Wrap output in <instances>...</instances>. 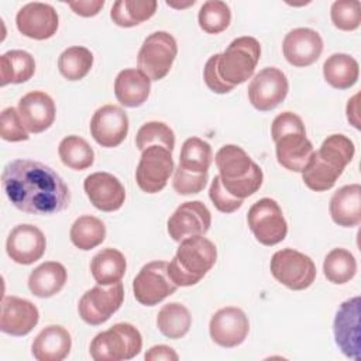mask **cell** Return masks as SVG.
Returning a JSON list of instances; mask_svg holds the SVG:
<instances>
[{
  "label": "cell",
  "instance_id": "6da1fadb",
  "mask_svg": "<svg viewBox=\"0 0 361 361\" xmlns=\"http://www.w3.org/2000/svg\"><path fill=\"white\" fill-rule=\"evenodd\" d=\"M1 188L13 206L28 214H55L71 203L63 179L51 166L32 159L8 162L1 173Z\"/></svg>",
  "mask_w": 361,
  "mask_h": 361
},
{
  "label": "cell",
  "instance_id": "7a4b0ae2",
  "mask_svg": "<svg viewBox=\"0 0 361 361\" xmlns=\"http://www.w3.org/2000/svg\"><path fill=\"white\" fill-rule=\"evenodd\" d=\"M217 259L216 245L203 235L180 241L175 257L168 264V275L176 286H192L212 269Z\"/></svg>",
  "mask_w": 361,
  "mask_h": 361
},
{
  "label": "cell",
  "instance_id": "3957f363",
  "mask_svg": "<svg viewBox=\"0 0 361 361\" xmlns=\"http://www.w3.org/2000/svg\"><path fill=\"white\" fill-rule=\"evenodd\" d=\"M141 348V333L130 323H116L94 336L89 351L94 361H123L138 355Z\"/></svg>",
  "mask_w": 361,
  "mask_h": 361
},
{
  "label": "cell",
  "instance_id": "277c9868",
  "mask_svg": "<svg viewBox=\"0 0 361 361\" xmlns=\"http://www.w3.org/2000/svg\"><path fill=\"white\" fill-rule=\"evenodd\" d=\"M259 56L261 47L255 38L238 37L230 42L223 54H219V75L227 85H241L252 76Z\"/></svg>",
  "mask_w": 361,
  "mask_h": 361
},
{
  "label": "cell",
  "instance_id": "5b68a950",
  "mask_svg": "<svg viewBox=\"0 0 361 361\" xmlns=\"http://www.w3.org/2000/svg\"><path fill=\"white\" fill-rule=\"evenodd\" d=\"M176 54L175 38L166 31H155L144 39L138 51L137 66L151 80H161L169 73Z\"/></svg>",
  "mask_w": 361,
  "mask_h": 361
},
{
  "label": "cell",
  "instance_id": "8992f818",
  "mask_svg": "<svg viewBox=\"0 0 361 361\" xmlns=\"http://www.w3.org/2000/svg\"><path fill=\"white\" fill-rule=\"evenodd\" d=\"M272 276L292 290L309 288L316 278V265L313 259L293 248L276 251L271 258Z\"/></svg>",
  "mask_w": 361,
  "mask_h": 361
},
{
  "label": "cell",
  "instance_id": "52a82bcc",
  "mask_svg": "<svg viewBox=\"0 0 361 361\" xmlns=\"http://www.w3.org/2000/svg\"><path fill=\"white\" fill-rule=\"evenodd\" d=\"M247 223L257 241L262 245H275L288 234V224L282 209L271 197H262L250 207Z\"/></svg>",
  "mask_w": 361,
  "mask_h": 361
},
{
  "label": "cell",
  "instance_id": "ba28073f",
  "mask_svg": "<svg viewBox=\"0 0 361 361\" xmlns=\"http://www.w3.org/2000/svg\"><path fill=\"white\" fill-rule=\"evenodd\" d=\"M123 300L124 288L121 282L107 286L97 285L83 293L78 305V312L85 323L99 326L107 322L120 309Z\"/></svg>",
  "mask_w": 361,
  "mask_h": 361
},
{
  "label": "cell",
  "instance_id": "9c48e42d",
  "mask_svg": "<svg viewBox=\"0 0 361 361\" xmlns=\"http://www.w3.org/2000/svg\"><path fill=\"white\" fill-rule=\"evenodd\" d=\"M141 152L135 169L137 185L145 193H158L166 186L175 169L172 152L161 145H151Z\"/></svg>",
  "mask_w": 361,
  "mask_h": 361
},
{
  "label": "cell",
  "instance_id": "30bf717a",
  "mask_svg": "<svg viewBox=\"0 0 361 361\" xmlns=\"http://www.w3.org/2000/svg\"><path fill=\"white\" fill-rule=\"evenodd\" d=\"M168 275V262L152 261L145 264L133 281L134 298L144 306H155L176 290Z\"/></svg>",
  "mask_w": 361,
  "mask_h": 361
},
{
  "label": "cell",
  "instance_id": "8fae6325",
  "mask_svg": "<svg viewBox=\"0 0 361 361\" xmlns=\"http://www.w3.org/2000/svg\"><path fill=\"white\" fill-rule=\"evenodd\" d=\"M289 90L286 75L275 68L261 69L248 85L250 103L259 111H269L281 104Z\"/></svg>",
  "mask_w": 361,
  "mask_h": 361
},
{
  "label": "cell",
  "instance_id": "7c38bea8",
  "mask_svg": "<svg viewBox=\"0 0 361 361\" xmlns=\"http://www.w3.org/2000/svg\"><path fill=\"white\" fill-rule=\"evenodd\" d=\"M212 223L209 209L199 200L182 203L168 219V233L173 241L180 243L185 238L204 235Z\"/></svg>",
  "mask_w": 361,
  "mask_h": 361
},
{
  "label": "cell",
  "instance_id": "4fadbf2b",
  "mask_svg": "<svg viewBox=\"0 0 361 361\" xmlns=\"http://www.w3.org/2000/svg\"><path fill=\"white\" fill-rule=\"evenodd\" d=\"M127 113L116 104L102 106L94 111L90 120V134L93 140L104 148L120 145L127 137Z\"/></svg>",
  "mask_w": 361,
  "mask_h": 361
},
{
  "label": "cell",
  "instance_id": "5bb4252c",
  "mask_svg": "<svg viewBox=\"0 0 361 361\" xmlns=\"http://www.w3.org/2000/svg\"><path fill=\"white\" fill-rule=\"evenodd\" d=\"M334 338L341 353L360 361V298L347 299L338 307L334 317Z\"/></svg>",
  "mask_w": 361,
  "mask_h": 361
},
{
  "label": "cell",
  "instance_id": "9a60e30c",
  "mask_svg": "<svg viewBox=\"0 0 361 361\" xmlns=\"http://www.w3.org/2000/svg\"><path fill=\"white\" fill-rule=\"evenodd\" d=\"M209 331L216 344L224 348H233L247 338L250 322L241 309L227 306L212 316Z\"/></svg>",
  "mask_w": 361,
  "mask_h": 361
},
{
  "label": "cell",
  "instance_id": "2e32d148",
  "mask_svg": "<svg viewBox=\"0 0 361 361\" xmlns=\"http://www.w3.org/2000/svg\"><path fill=\"white\" fill-rule=\"evenodd\" d=\"M16 24L18 31L32 39H48L58 30L59 18L55 8L47 3H28L23 6L17 16Z\"/></svg>",
  "mask_w": 361,
  "mask_h": 361
},
{
  "label": "cell",
  "instance_id": "e0dca14e",
  "mask_svg": "<svg viewBox=\"0 0 361 361\" xmlns=\"http://www.w3.org/2000/svg\"><path fill=\"white\" fill-rule=\"evenodd\" d=\"M47 248L44 233L32 224L16 226L6 241L8 257L21 265H30L38 261Z\"/></svg>",
  "mask_w": 361,
  "mask_h": 361
},
{
  "label": "cell",
  "instance_id": "ac0fdd59",
  "mask_svg": "<svg viewBox=\"0 0 361 361\" xmlns=\"http://www.w3.org/2000/svg\"><path fill=\"white\" fill-rule=\"evenodd\" d=\"M282 51L290 65L298 68L309 66L320 58L323 39L320 34L312 28H295L285 35Z\"/></svg>",
  "mask_w": 361,
  "mask_h": 361
},
{
  "label": "cell",
  "instance_id": "d6986e66",
  "mask_svg": "<svg viewBox=\"0 0 361 361\" xmlns=\"http://www.w3.org/2000/svg\"><path fill=\"white\" fill-rule=\"evenodd\" d=\"M83 189L90 203L102 212L118 210L126 199L124 186L109 172L90 173L83 182Z\"/></svg>",
  "mask_w": 361,
  "mask_h": 361
},
{
  "label": "cell",
  "instance_id": "ffe728a7",
  "mask_svg": "<svg viewBox=\"0 0 361 361\" xmlns=\"http://www.w3.org/2000/svg\"><path fill=\"white\" fill-rule=\"evenodd\" d=\"M39 312L34 303L17 296H4L1 300L0 330L10 336H25L38 323Z\"/></svg>",
  "mask_w": 361,
  "mask_h": 361
},
{
  "label": "cell",
  "instance_id": "44dd1931",
  "mask_svg": "<svg viewBox=\"0 0 361 361\" xmlns=\"http://www.w3.org/2000/svg\"><path fill=\"white\" fill-rule=\"evenodd\" d=\"M18 114L28 133H42L55 120V103L49 94L41 90L28 92L18 102Z\"/></svg>",
  "mask_w": 361,
  "mask_h": 361
},
{
  "label": "cell",
  "instance_id": "7402d4cb",
  "mask_svg": "<svg viewBox=\"0 0 361 361\" xmlns=\"http://www.w3.org/2000/svg\"><path fill=\"white\" fill-rule=\"evenodd\" d=\"M274 142L278 164L292 172H302L314 151L306 133H288Z\"/></svg>",
  "mask_w": 361,
  "mask_h": 361
},
{
  "label": "cell",
  "instance_id": "603a6c76",
  "mask_svg": "<svg viewBox=\"0 0 361 361\" xmlns=\"http://www.w3.org/2000/svg\"><path fill=\"white\" fill-rule=\"evenodd\" d=\"M72 347L69 331L58 324L42 329L32 341L31 353L38 361H62Z\"/></svg>",
  "mask_w": 361,
  "mask_h": 361
},
{
  "label": "cell",
  "instance_id": "cb8c5ba5",
  "mask_svg": "<svg viewBox=\"0 0 361 361\" xmlns=\"http://www.w3.org/2000/svg\"><path fill=\"white\" fill-rule=\"evenodd\" d=\"M333 221L341 227H355L361 223V186L358 183L340 188L329 204Z\"/></svg>",
  "mask_w": 361,
  "mask_h": 361
},
{
  "label": "cell",
  "instance_id": "d4e9b609",
  "mask_svg": "<svg viewBox=\"0 0 361 361\" xmlns=\"http://www.w3.org/2000/svg\"><path fill=\"white\" fill-rule=\"evenodd\" d=\"M151 92V79L140 69H124L114 80L116 99L124 107H138L144 104Z\"/></svg>",
  "mask_w": 361,
  "mask_h": 361
},
{
  "label": "cell",
  "instance_id": "484cf974",
  "mask_svg": "<svg viewBox=\"0 0 361 361\" xmlns=\"http://www.w3.org/2000/svg\"><path fill=\"white\" fill-rule=\"evenodd\" d=\"M66 278V269L61 262L47 261L30 274L28 288L37 298H51L62 290Z\"/></svg>",
  "mask_w": 361,
  "mask_h": 361
},
{
  "label": "cell",
  "instance_id": "4316f807",
  "mask_svg": "<svg viewBox=\"0 0 361 361\" xmlns=\"http://www.w3.org/2000/svg\"><path fill=\"white\" fill-rule=\"evenodd\" d=\"M126 257L116 248H104L99 251L90 262V272L99 285H114L121 281L126 274Z\"/></svg>",
  "mask_w": 361,
  "mask_h": 361
},
{
  "label": "cell",
  "instance_id": "83f0119b",
  "mask_svg": "<svg viewBox=\"0 0 361 361\" xmlns=\"http://www.w3.org/2000/svg\"><path fill=\"white\" fill-rule=\"evenodd\" d=\"M360 75L358 62L347 54H333L323 63V76L334 89H350Z\"/></svg>",
  "mask_w": 361,
  "mask_h": 361
},
{
  "label": "cell",
  "instance_id": "f1b7e54d",
  "mask_svg": "<svg viewBox=\"0 0 361 361\" xmlns=\"http://www.w3.org/2000/svg\"><path fill=\"white\" fill-rule=\"evenodd\" d=\"M35 72L34 56L21 49H11L0 56V85L23 83L32 78Z\"/></svg>",
  "mask_w": 361,
  "mask_h": 361
},
{
  "label": "cell",
  "instance_id": "f546056e",
  "mask_svg": "<svg viewBox=\"0 0 361 361\" xmlns=\"http://www.w3.org/2000/svg\"><path fill=\"white\" fill-rule=\"evenodd\" d=\"M216 166L220 172L221 180H234L244 178L255 164L248 154L238 145H223L214 157Z\"/></svg>",
  "mask_w": 361,
  "mask_h": 361
},
{
  "label": "cell",
  "instance_id": "4dcf8cb0",
  "mask_svg": "<svg viewBox=\"0 0 361 361\" xmlns=\"http://www.w3.org/2000/svg\"><path fill=\"white\" fill-rule=\"evenodd\" d=\"M155 0H117L110 11V17L118 27L130 28L149 20L157 11Z\"/></svg>",
  "mask_w": 361,
  "mask_h": 361
},
{
  "label": "cell",
  "instance_id": "1f68e13d",
  "mask_svg": "<svg viewBox=\"0 0 361 361\" xmlns=\"http://www.w3.org/2000/svg\"><path fill=\"white\" fill-rule=\"evenodd\" d=\"M192 324V316L186 306L172 302L164 305L157 316V326L159 331L172 340L183 337Z\"/></svg>",
  "mask_w": 361,
  "mask_h": 361
},
{
  "label": "cell",
  "instance_id": "d6a6232c",
  "mask_svg": "<svg viewBox=\"0 0 361 361\" xmlns=\"http://www.w3.org/2000/svg\"><path fill=\"white\" fill-rule=\"evenodd\" d=\"M72 244L83 251H89L104 241L106 226L104 223L90 214L78 217L69 231Z\"/></svg>",
  "mask_w": 361,
  "mask_h": 361
},
{
  "label": "cell",
  "instance_id": "836d02e7",
  "mask_svg": "<svg viewBox=\"0 0 361 361\" xmlns=\"http://www.w3.org/2000/svg\"><path fill=\"white\" fill-rule=\"evenodd\" d=\"M62 164L75 171H85L93 165L94 152L89 142L79 135L65 137L58 147Z\"/></svg>",
  "mask_w": 361,
  "mask_h": 361
},
{
  "label": "cell",
  "instance_id": "e575fe53",
  "mask_svg": "<svg viewBox=\"0 0 361 361\" xmlns=\"http://www.w3.org/2000/svg\"><path fill=\"white\" fill-rule=\"evenodd\" d=\"M343 172L344 171L326 164L317 157L316 151H313L307 165L302 171V179L309 189L314 192H324L334 186Z\"/></svg>",
  "mask_w": 361,
  "mask_h": 361
},
{
  "label": "cell",
  "instance_id": "d590c367",
  "mask_svg": "<svg viewBox=\"0 0 361 361\" xmlns=\"http://www.w3.org/2000/svg\"><path fill=\"white\" fill-rule=\"evenodd\" d=\"M323 272L327 281L343 285L351 281L357 272V261L345 248H333L324 258Z\"/></svg>",
  "mask_w": 361,
  "mask_h": 361
},
{
  "label": "cell",
  "instance_id": "8d00e7d4",
  "mask_svg": "<svg viewBox=\"0 0 361 361\" xmlns=\"http://www.w3.org/2000/svg\"><path fill=\"white\" fill-rule=\"evenodd\" d=\"M93 66V54L85 47H69L58 58V69L68 80L83 79Z\"/></svg>",
  "mask_w": 361,
  "mask_h": 361
},
{
  "label": "cell",
  "instance_id": "74e56055",
  "mask_svg": "<svg viewBox=\"0 0 361 361\" xmlns=\"http://www.w3.org/2000/svg\"><path fill=\"white\" fill-rule=\"evenodd\" d=\"M212 159L213 154L210 144L199 137H190L182 145L179 165L189 172L204 173L209 171Z\"/></svg>",
  "mask_w": 361,
  "mask_h": 361
},
{
  "label": "cell",
  "instance_id": "f35d334b",
  "mask_svg": "<svg viewBox=\"0 0 361 361\" xmlns=\"http://www.w3.org/2000/svg\"><path fill=\"white\" fill-rule=\"evenodd\" d=\"M355 152L353 141L343 134L329 135L316 151L317 157L326 164L344 171V168L351 162Z\"/></svg>",
  "mask_w": 361,
  "mask_h": 361
},
{
  "label": "cell",
  "instance_id": "ab89813d",
  "mask_svg": "<svg viewBox=\"0 0 361 361\" xmlns=\"http://www.w3.org/2000/svg\"><path fill=\"white\" fill-rule=\"evenodd\" d=\"M199 25L207 34H219L224 31L231 21L228 4L220 0H209L199 10Z\"/></svg>",
  "mask_w": 361,
  "mask_h": 361
},
{
  "label": "cell",
  "instance_id": "60d3db41",
  "mask_svg": "<svg viewBox=\"0 0 361 361\" xmlns=\"http://www.w3.org/2000/svg\"><path fill=\"white\" fill-rule=\"evenodd\" d=\"M135 144L140 151L151 145H161L173 151L175 147V134L169 126L162 121H149L140 127L135 137Z\"/></svg>",
  "mask_w": 361,
  "mask_h": 361
},
{
  "label": "cell",
  "instance_id": "b9f144b4",
  "mask_svg": "<svg viewBox=\"0 0 361 361\" xmlns=\"http://www.w3.org/2000/svg\"><path fill=\"white\" fill-rule=\"evenodd\" d=\"M331 23L341 31H354L361 24V3L358 0H338L330 8Z\"/></svg>",
  "mask_w": 361,
  "mask_h": 361
},
{
  "label": "cell",
  "instance_id": "7bdbcfd3",
  "mask_svg": "<svg viewBox=\"0 0 361 361\" xmlns=\"http://www.w3.org/2000/svg\"><path fill=\"white\" fill-rule=\"evenodd\" d=\"M262 179H264L262 169L257 164H254L251 171L244 178L234 179V180H221V183L230 195L244 200L245 197L254 195L261 188Z\"/></svg>",
  "mask_w": 361,
  "mask_h": 361
},
{
  "label": "cell",
  "instance_id": "ee69618b",
  "mask_svg": "<svg viewBox=\"0 0 361 361\" xmlns=\"http://www.w3.org/2000/svg\"><path fill=\"white\" fill-rule=\"evenodd\" d=\"M0 135L3 140L10 142L25 141L30 138L28 131L25 130L18 110L14 107H7L1 111L0 117Z\"/></svg>",
  "mask_w": 361,
  "mask_h": 361
},
{
  "label": "cell",
  "instance_id": "f6af8a7d",
  "mask_svg": "<svg viewBox=\"0 0 361 361\" xmlns=\"http://www.w3.org/2000/svg\"><path fill=\"white\" fill-rule=\"evenodd\" d=\"M207 172L204 173H195L183 169L180 165L173 171L172 186L179 195H193L199 193L204 189L207 183Z\"/></svg>",
  "mask_w": 361,
  "mask_h": 361
},
{
  "label": "cell",
  "instance_id": "bcb514c9",
  "mask_svg": "<svg viewBox=\"0 0 361 361\" xmlns=\"http://www.w3.org/2000/svg\"><path fill=\"white\" fill-rule=\"evenodd\" d=\"M209 197L213 202L214 207L221 213H233L243 206V199H237L230 195L221 183L220 175L214 176L209 189Z\"/></svg>",
  "mask_w": 361,
  "mask_h": 361
},
{
  "label": "cell",
  "instance_id": "7dc6e473",
  "mask_svg": "<svg viewBox=\"0 0 361 361\" xmlns=\"http://www.w3.org/2000/svg\"><path fill=\"white\" fill-rule=\"evenodd\" d=\"M288 133H306L302 118L292 111H283L278 114L274 118L271 127V135L274 141Z\"/></svg>",
  "mask_w": 361,
  "mask_h": 361
},
{
  "label": "cell",
  "instance_id": "c3c4849f",
  "mask_svg": "<svg viewBox=\"0 0 361 361\" xmlns=\"http://www.w3.org/2000/svg\"><path fill=\"white\" fill-rule=\"evenodd\" d=\"M217 61H219V54L210 56L204 65V69H203V79H204V83L207 85V87L214 92V93H219V94H224V93H228L234 89V86L231 85H227L219 75V71H217Z\"/></svg>",
  "mask_w": 361,
  "mask_h": 361
},
{
  "label": "cell",
  "instance_id": "681fc988",
  "mask_svg": "<svg viewBox=\"0 0 361 361\" xmlns=\"http://www.w3.org/2000/svg\"><path fill=\"white\" fill-rule=\"evenodd\" d=\"M68 6L82 17H93L96 16L104 6V0H79V1H68Z\"/></svg>",
  "mask_w": 361,
  "mask_h": 361
},
{
  "label": "cell",
  "instance_id": "f907efd6",
  "mask_svg": "<svg viewBox=\"0 0 361 361\" xmlns=\"http://www.w3.org/2000/svg\"><path fill=\"white\" fill-rule=\"evenodd\" d=\"M144 358H145L147 361H159V360L176 361V360H178V354L175 353L173 348L161 344V345H154V347H151V348L145 353Z\"/></svg>",
  "mask_w": 361,
  "mask_h": 361
},
{
  "label": "cell",
  "instance_id": "816d5d0a",
  "mask_svg": "<svg viewBox=\"0 0 361 361\" xmlns=\"http://www.w3.org/2000/svg\"><path fill=\"white\" fill-rule=\"evenodd\" d=\"M358 94L353 96L348 103H347V120L357 128L360 130V121H358V114H357V106H358Z\"/></svg>",
  "mask_w": 361,
  "mask_h": 361
}]
</instances>
